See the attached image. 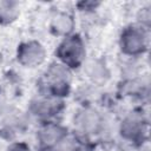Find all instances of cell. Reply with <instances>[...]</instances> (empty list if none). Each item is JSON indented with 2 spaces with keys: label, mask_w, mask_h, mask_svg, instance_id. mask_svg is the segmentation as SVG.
Masks as SVG:
<instances>
[{
  "label": "cell",
  "mask_w": 151,
  "mask_h": 151,
  "mask_svg": "<svg viewBox=\"0 0 151 151\" xmlns=\"http://www.w3.org/2000/svg\"><path fill=\"white\" fill-rule=\"evenodd\" d=\"M59 55L60 58L70 64V65H77L80 63L83 58V47L79 39H68L66 40L59 48Z\"/></svg>",
  "instance_id": "6da1fadb"
},
{
  "label": "cell",
  "mask_w": 151,
  "mask_h": 151,
  "mask_svg": "<svg viewBox=\"0 0 151 151\" xmlns=\"http://www.w3.org/2000/svg\"><path fill=\"white\" fill-rule=\"evenodd\" d=\"M19 57H20L21 63H24L26 65H35L42 60L44 51L40 47V45L32 42L21 48Z\"/></svg>",
  "instance_id": "7a4b0ae2"
},
{
  "label": "cell",
  "mask_w": 151,
  "mask_h": 151,
  "mask_svg": "<svg viewBox=\"0 0 151 151\" xmlns=\"http://www.w3.org/2000/svg\"><path fill=\"white\" fill-rule=\"evenodd\" d=\"M123 46H124V50L130 52V53L138 52L143 47V37L138 32H136V31L127 32L124 35Z\"/></svg>",
  "instance_id": "3957f363"
},
{
  "label": "cell",
  "mask_w": 151,
  "mask_h": 151,
  "mask_svg": "<svg viewBox=\"0 0 151 151\" xmlns=\"http://www.w3.org/2000/svg\"><path fill=\"white\" fill-rule=\"evenodd\" d=\"M98 123V118L94 112H84V114L79 118V124L83 125L84 129H94Z\"/></svg>",
  "instance_id": "277c9868"
},
{
  "label": "cell",
  "mask_w": 151,
  "mask_h": 151,
  "mask_svg": "<svg viewBox=\"0 0 151 151\" xmlns=\"http://www.w3.org/2000/svg\"><path fill=\"white\" fill-rule=\"evenodd\" d=\"M61 137V132L58 127H48L45 132H42V139L47 143H52L54 140H58Z\"/></svg>",
  "instance_id": "5b68a950"
},
{
  "label": "cell",
  "mask_w": 151,
  "mask_h": 151,
  "mask_svg": "<svg viewBox=\"0 0 151 151\" xmlns=\"http://www.w3.org/2000/svg\"><path fill=\"white\" fill-rule=\"evenodd\" d=\"M8 151H29L25 145L22 144H19V145H13Z\"/></svg>",
  "instance_id": "8992f818"
},
{
  "label": "cell",
  "mask_w": 151,
  "mask_h": 151,
  "mask_svg": "<svg viewBox=\"0 0 151 151\" xmlns=\"http://www.w3.org/2000/svg\"><path fill=\"white\" fill-rule=\"evenodd\" d=\"M45 151H52V150H45Z\"/></svg>",
  "instance_id": "52a82bcc"
}]
</instances>
